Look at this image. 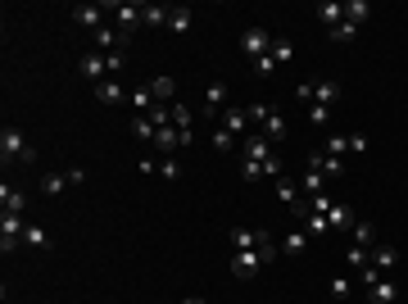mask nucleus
Masks as SVG:
<instances>
[{"instance_id":"f257e3e1","label":"nucleus","mask_w":408,"mask_h":304,"mask_svg":"<svg viewBox=\"0 0 408 304\" xmlns=\"http://www.w3.org/2000/svg\"><path fill=\"white\" fill-rule=\"evenodd\" d=\"M0 159L5 163H32L37 159V150H32V141L23 136V128H5L0 132Z\"/></svg>"},{"instance_id":"f03ea898","label":"nucleus","mask_w":408,"mask_h":304,"mask_svg":"<svg viewBox=\"0 0 408 304\" xmlns=\"http://www.w3.org/2000/svg\"><path fill=\"white\" fill-rule=\"evenodd\" d=\"M295 100H304V105H332L336 109L340 87H336V82H323V77H318V82H300V87H295Z\"/></svg>"},{"instance_id":"7ed1b4c3","label":"nucleus","mask_w":408,"mask_h":304,"mask_svg":"<svg viewBox=\"0 0 408 304\" xmlns=\"http://www.w3.org/2000/svg\"><path fill=\"white\" fill-rule=\"evenodd\" d=\"M272 41H277V37H268L263 28H258V23H249L245 32H241V50L249 54V64H254V59H263V54L272 50Z\"/></svg>"},{"instance_id":"20e7f679","label":"nucleus","mask_w":408,"mask_h":304,"mask_svg":"<svg viewBox=\"0 0 408 304\" xmlns=\"http://www.w3.org/2000/svg\"><path fill=\"white\" fill-rule=\"evenodd\" d=\"M77 73L86 77V82H91V87H100V82H109V54H82V59H77Z\"/></svg>"},{"instance_id":"39448f33","label":"nucleus","mask_w":408,"mask_h":304,"mask_svg":"<svg viewBox=\"0 0 408 304\" xmlns=\"http://www.w3.org/2000/svg\"><path fill=\"white\" fill-rule=\"evenodd\" d=\"M227 268L245 282V277H254V272L263 268V254H258V250H232V254H227Z\"/></svg>"},{"instance_id":"423d86ee","label":"nucleus","mask_w":408,"mask_h":304,"mask_svg":"<svg viewBox=\"0 0 408 304\" xmlns=\"http://www.w3.org/2000/svg\"><path fill=\"white\" fill-rule=\"evenodd\" d=\"M23 232H28L23 214H5V218H0V250L10 254L14 245H23Z\"/></svg>"},{"instance_id":"0eeeda50","label":"nucleus","mask_w":408,"mask_h":304,"mask_svg":"<svg viewBox=\"0 0 408 304\" xmlns=\"http://www.w3.org/2000/svg\"><path fill=\"white\" fill-rule=\"evenodd\" d=\"M136 23H141V5H132V0H119V5H114V28L123 32V41L132 37V28H136Z\"/></svg>"},{"instance_id":"6e6552de","label":"nucleus","mask_w":408,"mask_h":304,"mask_svg":"<svg viewBox=\"0 0 408 304\" xmlns=\"http://www.w3.org/2000/svg\"><path fill=\"white\" fill-rule=\"evenodd\" d=\"M223 100H227V87H223V82H209V87H204L200 114H204V119H223Z\"/></svg>"},{"instance_id":"1a4fd4ad","label":"nucleus","mask_w":408,"mask_h":304,"mask_svg":"<svg viewBox=\"0 0 408 304\" xmlns=\"http://www.w3.org/2000/svg\"><path fill=\"white\" fill-rule=\"evenodd\" d=\"M309 168H313V173H323V177H345V159H332L327 150H313L309 154Z\"/></svg>"},{"instance_id":"9d476101","label":"nucleus","mask_w":408,"mask_h":304,"mask_svg":"<svg viewBox=\"0 0 408 304\" xmlns=\"http://www.w3.org/2000/svg\"><path fill=\"white\" fill-rule=\"evenodd\" d=\"M73 23H77V28H86V32H96V28H105V10H100V5H77Z\"/></svg>"},{"instance_id":"9b49d317","label":"nucleus","mask_w":408,"mask_h":304,"mask_svg":"<svg viewBox=\"0 0 408 304\" xmlns=\"http://www.w3.org/2000/svg\"><path fill=\"white\" fill-rule=\"evenodd\" d=\"M354 223H358V218H354V209H349V205H332V209H327V227H332V232H349Z\"/></svg>"},{"instance_id":"f8f14e48","label":"nucleus","mask_w":408,"mask_h":304,"mask_svg":"<svg viewBox=\"0 0 408 304\" xmlns=\"http://www.w3.org/2000/svg\"><path fill=\"white\" fill-rule=\"evenodd\" d=\"M218 123H223V128L232 132V136H241V132L249 128V114H245V109H236V105H227V109H223V119H218Z\"/></svg>"},{"instance_id":"ddd939ff","label":"nucleus","mask_w":408,"mask_h":304,"mask_svg":"<svg viewBox=\"0 0 408 304\" xmlns=\"http://www.w3.org/2000/svg\"><path fill=\"white\" fill-rule=\"evenodd\" d=\"M395 263H399V254H395V245H372V268L386 277V272H395Z\"/></svg>"},{"instance_id":"4468645a","label":"nucleus","mask_w":408,"mask_h":304,"mask_svg":"<svg viewBox=\"0 0 408 304\" xmlns=\"http://www.w3.org/2000/svg\"><path fill=\"white\" fill-rule=\"evenodd\" d=\"M367 291V300L372 304H395V295H399V286L395 282H386V277H381V282H372V286H363Z\"/></svg>"},{"instance_id":"2eb2a0df","label":"nucleus","mask_w":408,"mask_h":304,"mask_svg":"<svg viewBox=\"0 0 408 304\" xmlns=\"http://www.w3.org/2000/svg\"><path fill=\"white\" fill-rule=\"evenodd\" d=\"M154 96V105H172V96H177V82L172 77H154V82H145Z\"/></svg>"},{"instance_id":"dca6fc26","label":"nucleus","mask_w":408,"mask_h":304,"mask_svg":"<svg viewBox=\"0 0 408 304\" xmlns=\"http://www.w3.org/2000/svg\"><path fill=\"white\" fill-rule=\"evenodd\" d=\"M258 241H263V232L236 227V232H232V236H227V245H232V250H258Z\"/></svg>"},{"instance_id":"f3484780","label":"nucleus","mask_w":408,"mask_h":304,"mask_svg":"<svg viewBox=\"0 0 408 304\" xmlns=\"http://www.w3.org/2000/svg\"><path fill=\"white\" fill-rule=\"evenodd\" d=\"M340 19H345V0H323V5H318V23H327V32H332Z\"/></svg>"},{"instance_id":"a211bd4d","label":"nucleus","mask_w":408,"mask_h":304,"mask_svg":"<svg viewBox=\"0 0 408 304\" xmlns=\"http://www.w3.org/2000/svg\"><path fill=\"white\" fill-rule=\"evenodd\" d=\"M96 100H100V105H123L127 96H123L119 77H109V82H100V87H96Z\"/></svg>"},{"instance_id":"6ab92c4d","label":"nucleus","mask_w":408,"mask_h":304,"mask_svg":"<svg viewBox=\"0 0 408 304\" xmlns=\"http://www.w3.org/2000/svg\"><path fill=\"white\" fill-rule=\"evenodd\" d=\"M23 205H28V200H23V191H14L10 182L0 186V209H5V214H23Z\"/></svg>"},{"instance_id":"aec40b11","label":"nucleus","mask_w":408,"mask_h":304,"mask_svg":"<svg viewBox=\"0 0 408 304\" xmlns=\"http://www.w3.org/2000/svg\"><path fill=\"white\" fill-rule=\"evenodd\" d=\"M277 200H281L286 209L300 205V186H295V177H277Z\"/></svg>"},{"instance_id":"412c9836","label":"nucleus","mask_w":408,"mask_h":304,"mask_svg":"<svg viewBox=\"0 0 408 304\" xmlns=\"http://www.w3.org/2000/svg\"><path fill=\"white\" fill-rule=\"evenodd\" d=\"M263 136H268L272 145H277V141H286V119H281L277 109H272L268 119H263Z\"/></svg>"},{"instance_id":"4be33fe9","label":"nucleus","mask_w":408,"mask_h":304,"mask_svg":"<svg viewBox=\"0 0 408 304\" xmlns=\"http://www.w3.org/2000/svg\"><path fill=\"white\" fill-rule=\"evenodd\" d=\"M154 145H159L163 154H172L177 145H182V132H177V128L168 123V128H159V132H154Z\"/></svg>"},{"instance_id":"5701e85b","label":"nucleus","mask_w":408,"mask_h":304,"mask_svg":"<svg viewBox=\"0 0 408 304\" xmlns=\"http://www.w3.org/2000/svg\"><path fill=\"white\" fill-rule=\"evenodd\" d=\"M91 41H96L100 50H109V54H114V45L123 41V32H119V28H109V23H105V28H96V32H91Z\"/></svg>"},{"instance_id":"b1692460","label":"nucleus","mask_w":408,"mask_h":304,"mask_svg":"<svg viewBox=\"0 0 408 304\" xmlns=\"http://www.w3.org/2000/svg\"><path fill=\"white\" fill-rule=\"evenodd\" d=\"M300 250H309V232L295 227V232H286V241H281V254H300Z\"/></svg>"},{"instance_id":"393cba45","label":"nucleus","mask_w":408,"mask_h":304,"mask_svg":"<svg viewBox=\"0 0 408 304\" xmlns=\"http://www.w3.org/2000/svg\"><path fill=\"white\" fill-rule=\"evenodd\" d=\"M349 236H354V245H363V250H372V245H376V227H372V223H354Z\"/></svg>"},{"instance_id":"a878e982","label":"nucleus","mask_w":408,"mask_h":304,"mask_svg":"<svg viewBox=\"0 0 408 304\" xmlns=\"http://www.w3.org/2000/svg\"><path fill=\"white\" fill-rule=\"evenodd\" d=\"M300 186H304V196H323V191H327V177H323V173H313V168H304Z\"/></svg>"},{"instance_id":"bb28decb","label":"nucleus","mask_w":408,"mask_h":304,"mask_svg":"<svg viewBox=\"0 0 408 304\" xmlns=\"http://www.w3.org/2000/svg\"><path fill=\"white\" fill-rule=\"evenodd\" d=\"M367 14H372V10H367V0H345V23H354V28H358V23H367Z\"/></svg>"},{"instance_id":"cd10ccee","label":"nucleus","mask_w":408,"mask_h":304,"mask_svg":"<svg viewBox=\"0 0 408 304\" xmlns=\"http://www.w3.org/2000/svg\"><path fill=\"white\" fill-rule=\"evenodd\" d=\"M168 5H141V23H150V28H159V23H168Z\"/></svg>"},{"instance_id":"c85d7f7f","label":"nucleus","mask_w":408,"mask_h":304,"mask_svg":"<svg viewBox=\"0 0 408 304\" xmlns=\"http://www.w3.org/2000/svg\"><path fill=\"white\" fill-rule=\"evenodd\" d=\"M295 218H300V227L309 232V236H323V232H332V227H327V218H323V214H295Z\"/></svg>"},{"instance_id":"c756f323","label":"nucleus","mask_w":408,"mask_h":304,"mask_svg":"<svg viewBox=\"0 0 408 304\" xmlns=\"http://www.w3.org/2000/svg\"><path fill=\"white\" fill-rule=\"evenodd\" d=\"M168 28H172L177 37H186V32H191V10H182V5H177V10L168 14Z\"/></svg>"},{"instance_id":"7c9ffc66","label":"nucleus","mask_w":408,"mask_h":304,"mask_svg":"<svg viewBox=\"0 0 408 304\" xmlns=\"http://www.w3.org/2000/svg\"><path fill=\"white\" fill-rule=\"evenodd\" d=\"M154 132H159V128H154L145 114H136V119H132V136H136V141H154Z\"/></svg>"},{"instance_id":"2f4dec72","label":"nucleus","mask_w":408,"mask_h":304,"mask_svg":"<svg viewBox=\"0 0 408 304\" xmlns=\"http://www.w3.org/2000/svg\"><path fill=\"white\" fill-rule=\"evenodd\" d=\"M64 186H73V182H68V173H45L41 177V191H45V196H59Z\"/></svg>"},{"instance_id":"473e14b6","label":"nucleus","mask_w":408,"mask_h":304,"mask_svg":"<svg viewBox=\"0 0 408 304\" xmlns=\"http://www.w3.org/2000/svg\"><path fill=\"white\" fill-rule=\"evenodd\" d=\"M172 128H177V132H191V105L172 100Z\"/></svg>"},{"instance_id":"72a5a7b5","label":"nucleus","mask_w":408,"mask_h":304,"mask_svg":"<svg viewBox=\"0 0 408 304\" xmlns=\"http://www.w3.org/2000/svg\"><path fill=\"white\" fill-rule=\"evenodd\" d=\"M23 245H32V250H50V236H45L41 227H32V223H28V232H23Z\"/></svg>"},{"instance_id":"f704fd0d","label":"nucleus","mask_w":408,"mask_h":304,"mask_svg":"<svg viewBox=\"0 0 408 304\" xmlns=\"http://www.w3.org/2000/svg\"><path fill=\"white\" fill-rule=\"evenodd\" d=\"M327 154H332V159H345V154H349V132H336L332 141H327Z\"/></svg>"},{"instance_id":"c9c22d12","label":"nucleus","mask_w":408,"mask_h":304,"mask_svg":"<svg viewBox=\"0 0 408 304\" xmlns=\"http://www.w3.org/2000/svg\"><path fill=\"white\" fill-rule=\"evenodd\" d=\"M345 263H349V268H367V263H372V250H363V245H349V250H345Z\"/></svg>"},{"instance_id":"e433bc0d","label":"nucleus","mask_w":408,"mask_h":304,"mask_svg":"<svg viewBox=\"0 0 408 304\" xmlns=\"http://www.w3.org/2000/svg\"><path fill=\"white\" fill-rule=\"evenodd\" d=\"M268 54H272V59H277V64H290V54H295V45H290L286 37H277V41H272V50H268Z\"/></svg>"},{"instance_id":"4c0bfd02","label":"nucleus","mask_w":408,"mask_h":304,"mask_svg":"<svg viewBox=\"0 0 408 304\" xmlns=\"http://www.w3.org/2000/svg\"><path fill=\"white\" fill-rule=\"evenodd\" d=\"M132 105H136L141 114H150V109H154V96H150V87H136V91H132Z\"/></svg>"},{"instance_id":"58836bf2","label":"nucleus","mask_w":408,"mask_h":304,"mask_svg":"<svg viewBox=\"0 0 408 304\" xmlns=\"http://www.w3.org/2000/svg\"><path fill=\"white\" fill-rule=\"evenodd\" d=\"M249 68H254L258 77H277V68H281V64H277V59H272V54H263V59H254V64H249Z\"/></svg>"},{"instance_id":"ea45409f","label":"nucleus","mask_w":408,"mask_h":304,"mask_svg":"<svg viewBox=\"0 0 408 304\" xmlns=\"http://www.w3.org/2000/svg\"><path fill=\"white\" fill-rule=\"evenodd\" d=\"M354 37H358V28H354V23H336V28H332V41H354Z\"/></svg>"},{"instance_id":"a19ab883","label":"nucleus","mask_w":408,"mask_h":304,"mask_svg":"<svg viewBox=\"0 0 408 304\" xmlns=\"http://www.w3.org/2000/svg\"><path fill=\"white\" fill-rule=\"evenodd\" d=\"M332 295L336 300H349V295H354V282H349V277H332Z\"/></svg>"},{"instance_id":"79ce46f5","label":"nucleus","mask_w":408,"mask_h":304,"mask_svg":"<svg viewBox=\"0 0 408 304\" xmlns=\"http://www.w3.org/2000/svg\"><path fill=\"white\" fill-rule=\"evenodd\" d=\"M214 145H218V150H227V154H232V150H236V136H232L227 128H218V132H214Z\"/></svg>"},{"instance_id":"37998d69","label":"nucleus","mask_w":408,"mask_h":304,"mask_svg":"<svg viewBox=\"0 0 408 304\" xmlns=\"http://www.w3.org/2000/svg\"><path fill=\"white\" fill-rule=\"evenodd\" d=\"M241 177H245V182H258V177H263V168H258V163H249V159H241Z\"/></svg>"},{"instance_id":"c03bdc74","label":"nucleus","mask_w":408,"mask_h":304,"mask_svg":"<svg viewBox=\"0 0 408 304\" xmlns=\"http://www.w3.org/2000/svg\"><path fill=\"white\" fill-rule=\"evenodd\" d=\"M332 119V105H309V123H327Z\"/></svg>"},{"instance_id":"a18cd8bd","label":"nucleus","mask_w":408,"mask_h":304,"mask_svg":"<svg viewBox=\"0 0 408 304\" xmlns=\"http://www.w3.org/2000/svg\"><path fill=\"white\" fill-rule=\"evenodd\" d=\"M123 68H127V54H123V50H114V54H109V73L119 77V73H123Z\"/></svg>"},{"instance_id":"49530a36","label":"nucleus","mask_w":408,"mask_h":304,"mask_svg":"<svg viewBox=\"0 0 408 304\" xmlns=\"http://www.w3.org/2000/svg\"><path fill=\"white\" fill-rule=\"evenodd\" d=\"M367 150V136L363 132H349V154H363Z\"/></svg>"},{"instance_id":"de8ad7c7","label":"nucleus","mask_w":408,"mask_h":304,"mask_svg":"<svg viewBox=\"0 0 408 304\" xmlns=\"http://www.w3.org/2000/svg\"><path fill=\"white\" fill-rule=\"evenodd\" d=\"M159 173L168 177V182H177V177H182V168H177V163H172V159H163V163H159Z\"/></svg>"},{"instance_id":"09e8293b","label":"nucleus","mask_w":408,"mask_h":304,"mask_svg":"<svg viewBox=\"0 0 408 304\" xmlns=\"http://www.w3.org/2000/svg\"><path fill=\"white\" fill-rule=\"evenodd\" d=\"M358 277H363V286H372V282H381V272L372 268V263H367V268H358Z\"/></svg>"},{"instance_id":"8fccbe9b","label":"nucleus","mask_w":408,"mask_h":304,"mask_svg":"<svg viewBox=\"0 0 408 304\" xmlns=\"http://www.w3.org/2000/svg\"><path fill=\"white\" fill-rule=\"evenodd\" d=\"M182 304H209V300H200V295H186V300Z\"/></svg>"}]
</instances>
